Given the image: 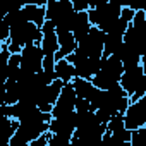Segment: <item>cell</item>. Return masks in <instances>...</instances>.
Here are the masks:
<instances>
[{
    "label": "cell",
    "instance_id": "cell-21",
    "mask_svg": "<svg viewBox=\"0 0 146 146\" xmlns=\"http://www.w3.org/2000/svg\"><path fill=\"white\" fill-rule=\"evenodd\" d=\"M141 67H143V72H144V76H146V55L141 57Z\"/></svg>",
    "mask_w": 146,
    "mask_h": 146
},
{
    "label": "cell",
    "instance_id": "cell-2",
    "mask_svg": "<svg viewBox=\"0 0 146 146\" xmlns=\"http://www.w3.org/2000/svg\"><path fill=\"white\" fill-rule=\"evenodd\" d=\"M45 53L40 45H28L21 52V69L29 74H40L43 70Z\"/></svg>",
    "mask_w": 146,
    "mask_h": 146
},
{
    "label": "cell",
    "instance_id": "cell-16",
    "mask_svg": "<svg viewBox=\"0 0 146 146\" xmlns=\"http://www.w3.org/2000/svg\"><path fill=\"white\" fill-rule=\"evenodd\" d=\"M143 96H146V76H143L141 81L137 83V88H136L134 95L131 96V103H136V102L141 100Z\"/></svg>",
    "mask_w": 146,
    "mask_h": 146
},
{
    "label": "cell",
    "instance_id": "cell-3",
    "mask_svg": "<svg viewBox=\"0 0 146 146\" xmlns=\"http://www.w3.org/2000/svg\"><path fill=\"white\" fill-rule=\"evenodd\" d=\"M76 102H78V93L72 86V83L65 84L62 90V95L58 98V102L55 103L53 110H52V117L53 119H60L70 112H76Z\"/></svg>",
    "mask_w": 146,
    "mask_h": 146
},
{
    "label": "cell",
    "instance_id": "cell-17",
    "mask_svg": "<svg viewBox=\"0 0 146 146\" xmlns=\"http://www.w3.org/2000/svg\"><path fill=\"white\" fill-rule=\"evenodd\" d=\"M76 112H78V113H86V112H93V108H91V103H90V100H86V98H79V96H78V102H76Z\"/></svg>",
    "mask_w": 146,
    "mask_h": 146
},
{
    "label": "cell",
    "instance_id": "cell-10",
    "mask_svg": "<svg viewBox=\"0 0 146 146\" xmlns=\"http://www.w3.org/2000/svg\"><path fill=\"white\" fill-rule=\"evenodd\" d=\"M40 46H41L45 57H55V55L58 53V50H60V43H58L57 31H53V33H45Z\"/></svg>",
    "mask_w": 146,
    "mask_h": 146
},
{
    "label": "cell",
    "instance_id": "cell-15",
    "mask_svg": "<svg viewBox=\"0 0 146 146\" xmlns=\"http://www.w3.org/2000/svg\"><path fill=\"white\" fill-rule=\"evenodd\" d=\"M131 146H146V127L132 131V139Z\"/></svg>",
    "mask_w": 146,
    "mask_h": 146
},
{
    "label": "cell",
    "instance_id": "cell-6",
    "mask_svg": "<svg viewBox=\"0 0 146 146\" xmlns=\"http://www.w3.org/2000/svg\"><path fill=\"white\" fill-rule=\"evenodd\" d=\"M57 36H58V43H60V50H58V53L55 55V60L58 62V60H64V58H67L69 55H72V53H76V50H78V41H76V38H74V35H72L70 31H65V29H57Z\"/></svg>",
    "mask_w": 146,
    "mask_h": 146
},
{
    "label": "cell",
    "instance_id": "cell-9",
    "mask_svg": "<svg viewBox=\"0 0 146 146\" xmlns=\"http://www.w3.org/2000/svg\"><path fill=\"white\" fill-rule=\"evenodd\" d=\"M55 74H57V79L69 84V83H72L76 79V69L67 58H64V60H58L55 64Z\"/></svg>",
    "mask_w": 146,
    "mask_h": 146
},
{
    "label": "cell",
    "instance_id": "cell-19",
    "mask_svg": "<svg viewBox=\"0 0 146 146\" xmlns=\"http://www.w3.org/2000/svg\"><path fill=\"white\" fill-rule=\"evenodd\" d=\"M134 16H136V11H132L131 7H127V5H124L122 7V14H120V19H124L125 23H132L134 21Z\"/></svg>",
    "mask_w": 146,
    "mask_h": 146
},
{
    "label": "cell",
    "instance_id": "cell-1",
    "mask_svg": "<svg viewBox=\"0 0 146 146\" xmlns=\"http://www.w3.org/2000/svg\"><path fill=\"white\" fill-rule=\"evenodd\" d=\"M105 38L107 35L100 28H91L88 38L79 43L78 52L83 53L88 58H102L103 57V48H105Z\"/></svg>",
    "mask_w": 146,
    "mask_h": 146
},
{
    "label": "cell",
    "instance_id": "cell-12",
    "mask_svg": "<svg viewBox=\"0 0 146 146\" xmlns=\"http://www.w3.org/2000/svg\"><path fill=\"white\" fill-rule=\"evenodd\" d=\"M124 45V38L115 36V35H107L105 38V48H103V57H112L117 55L120 46Z\"/></svg>",
    "mask_w": 146,
    "mask_h": 146
},
{
    "label": "cell",
    "instance_id": "cell-14",
    "mask_svg": "<svg viewBox=\"0 0 146 146\" xmlns=\"http://www.w3.org/2000/svg\"><path fill=\"white\" fill-rule=\"evenodd\" d=\"M70 144H72V137L64 134H52L48 143V146H70Z\"/></svg>",
    "mask_w": 146,
    "mask_h": 146
},
{
    "label": "cell",
    "instance_id": "cell-4",
    "mask_svg": "<svg viewBox=\"0 0 146 146\" xmlns=\"http://www.w3.org/2000/svg\"><path fill=\"white\" fill-rule=\"evenodd\" d=\"M78 129V112H70L60 119H53L50 122V132L52 134H64V136H74Z\"/></svg>",
    "mask_w": 146,
    "mask_h": 146
},
{
    "label": "cell",
    "instance_id": "cell-5",
    "mask_svg": "<svg viewBox=\"0 0 146 146\" xmlns=\"http://www.w3.org/2000/svg\"><path fill=\"white\" fill-rule=\"evenodd\" d=\"M124 120H125V127L129 131L143 129V127H146V110L143 108V105L139 102L131 103V107L127 108V112L124 115Z\"/></svg>",
    "mask_w": 146,
    "mask_h": 146
},
{
    "label": "cell",
    "instance_id": "cell-13",
    "mask_svg": "<svg viewBox=\"0 0 146 146\" xmlns=\"http://www.w3.org/2000/svg\"><path fill=\"white\" fill-rule=\"evenodd\" d=\"M125 129H127V127H125L124 115H115V117H112L110 122H108V125H107V131L112 132V134H119V132H122V131H125Z\"/></svg>",
    "mask_w": 146,
    "mask_h": 146
},
{
    "label": "cell",
    "instance_id": "cell-20",
    "mask_svg": "<svg viewBox=\"0 0 146 146\" xmlns=\"http://www.w3.org/2000/svg\"><path fill=\"white\" fill-rule=\"evenodd\" d=\"M50 136H52V132L48 131V132H45L43 136H40L38 139H35L29 146H48V143H50Z\"/></svg>",
    "mask_w": 146,
    "mask_h": 146
},
{
    "label": "cell",
    "instance_id": "cell-8",
    "mask_svg": "<svg viewBox=\"0 0 146 146\" xmlns=\"http://www.w3.org/2000/svg\"><path fill=\"white\" fill-rule=\"evenodd\" d=\"M143 76H144L143 67H136V69H132V70H125V72H124V76H122V79H120V86L124 88V91H125L129 96L134 95V91H136V88H137V83L141 81Z\"/></svg>",
    "mask_w": 146,
    "mask_h": 146
},
{
    "label": "cell",
    "instance_id": "cell-18",
    "mask_svg": "<svg viewBox=\"0 0 146 146\" xmlns=\"http://www.w3.org/2000/svg\"><path fill=\"white\" fill-rule=\"evenodd\" d=\"M72 7L76 12H90V0H72Z\"/></svg>",
    "mask_w": 146,
    "mask_h": 146
},
{
    "label": "cell",
    "instance_id": "cell-11",
    "mask_svg": "<svg viewBox=\"0 0 146 146\" xmlns=\"http://www.w3.org/2000/svg\"><path fill=\"white\" fill-rule=\"evenodd\" d=\"M72 86H74V90H76V93H78L79 98H86V100H90L91 95H93V91L96 90L91 81L81 79V78H76L74 81H72Z\"/></svg>",
    "mask_w": 146,
    "mask_h": 146
},
{
    "label": "cell",
    "instance_id": "cell-7",
    "mask_svg": "<svg viewBox=\"0 0 146 146\" xmlns=\"http://www.w3.org/2000/svg\"><path fill=\"white\" fill-rule=\"evenodd\" d=\"M23 12L28 19V23L36 24L40 29L46 23V5H36V4H26L23 5Z\"/></svg>",
    "mask_w": 146,
    "mask_h": 146
}]
</instances>
